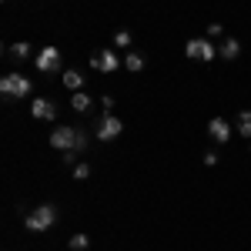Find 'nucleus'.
Here are the masks:
<instances>
[{
  "instance_id": "nucleus-12",
  "label": "nucleus",
  "mask_w": 251,
  "mask_h": 251,
  "mask_svg": "<svg viewBox=\"0 0 251 251\" xmlns=\"http://www.w3.org/2000/svg\"><path fill=\"white\" fill-rule=\"evenodd\" d=\"M238 54H241V44H238L234 37H225V40H221V47H218V57H225V60H234Z\"/></svg>"
},
{
  "instance_id": "nucleus-2",
  "label": "nucleus",
  "mask_w": 251,
  "mask_h": 251,
  "mask_svg": "<svg viewBox=\"0 0 251 251\" xmlns=\"http://www.w3.org/2000/svg\"><path fill=\"white\" fill-rule=\"evenodd\" d=\"M57 204H40V208H34V211H27L24 214V228L27 231H34V234H44L47 228H54L57 225Z\"/></svg>"
},
{
  "instance_id": "nucleus-8",
  "label": "nucleus",
  "mask_w": 251,
  "mask_h": 251,
  "mask_svg": "<svg viewBox=\"0 0 251 251\" xmlns=\"http://www.w3.org/2000/svg\"><path fill=\"white\" fill-rule=\"evenodd\" d=\"M208 134H211V141H218V144H228V141H231V124H228L225 117H211V121H208Z\"/></svg>"
},
{
  "instance_id": "nucleus-10",
  "label": "nucleus",
  "mask_w": 251,
  "mask_h": 251,
  "mask_svg": "<svg viewBox=\"0 0 251 251\" xmlns=\"http://www.w3.org/2000/svg\"><path fill=\"white\" fill-rule=\"evenodd\" d=\"M71 107H74L77 114H91V107H94V97L84 94V91H74V94H71Z\"/></svg>"
},
{
  "instance_id": "nucleus-22",
  "label": "nucleus",
  "mask_w": 251,
  "mask_h": 251,
  "mask_svg": "<svg viewBox=\"0 0 251 251\" xmlns=\"http://www.w3.org/2000/svg\"><path fill=\"white\" fill-rule=\"evenodd\" d=\"M204 164H208V168H211V164H218V154H214V151H208V154H204Z\"/></svg>"
},
{
  "instance_id": "nucleus-13",
  "label": "nucleus",
  "mask_w": 251,
  "mask_h": 251,
  "mask_svg": "<svg viewBox=\"0 0 251 251\" xmlns=\"http://www.w3.org/2000/svg\"><path fill=\"white\" fill-rule=\"evenodd\" d=\"M124 67H127L131 74L144 71V54H137V50H127V54H124Z\"/></svg>"
},
{
  "instance_id": "nucleus-21",
  "label": "nucleus",
  "mask_w": 251,
  "mask_h": 251,
  "mask_svg": "<svg viewBox=\"0 0 251 251\" xmlns=\"http://www.w3.org/2000/svg\"><path fill=\"white\" fill-rule=\"evenodd\" d=\"M77 161V151H64V164H74Z\"/></svg>"
},
{
  "instance_id": "nucleus-4",
  "label": "nucleus",
  "mask_w": 251,
  "mask_h": 251,
  "mask_svg": "<svg viewBox=\"0 0 251 251\" xmlns=\"http://www.w3.org/2000/svg\"><path fill=\"white\" fill-rule=\"evenodd\" d=\"M184 54L191 60H214L218 57V47H214L208 37H191L188 44H184Z\"/></svg>"
},
{
  "instance_id": "nucleus-20",
  "label": "nucleus",
  "mask_w": 251,
  "mask_h": 251,
  "mask_svg": "<svg viewBox=\"0 0 251 251\" xmlns=\"http://www.w3.org/2000/svg\"><path fill=\"white\" fill-rule=\"evenodd\" d=\"M225 30H221V24H208V37H221Z\"/></svg>"
},
{
  "instance_id": "nucleus-6",
  "label": "nucleus",
  "mask_w": 251,
  "mask_h": 251,
  "mask_svg": "<svg viewBox=\"0 0 251 251\" xmlns=\"http://www.w3.org/2000/svg\"><path fill=\"white\" fill-rule=\"evenodd\" d=\"M121 131H124V124H121V117H114V114H104L94 124L97 141H114V137H121Z\"/></svg>"
},
{
  "instance_id": "nucleus-15",
  "label": "nucleus",
  "mask_w": 251,
  "mask_h": 251,
  "mask_svg": "<svg viewBox=\"0 0 251 251\" xmlns=\"http://www.w3.org/2000/svg\"><path fill=\"white\" fill-rule=\"evenodd\" d=\"M87 248H91L87 234H71V251H87Z\"/></svg>"
},
{
  "instance_id": "nucleus-5",
  "label": "nucleus",
  "mask_w": 251,
  "mask_h": 251,
  "mask_svg": "<svg viewBox=\"0 0 251 251\" xmlns=\"http://www.w3.org/2000/svg\"><path fill=\"white\" fill-rule=\"evenodd\" d=\"M91 67H94V71H100V74H111V71H117V67H124V60L117 57L111 47H104V50L91 54Z\"/></svg>"
},
{
  "instance_id": "nucleus-3",
  "label": "nucleus",
  "mask_w": 251,
  "mask_h": 251,
  "mask_svg": "<svg viewBox=\"0 0 251 251\" xmlns=\"http://www.w3.org/2000/svg\"><path fill=\"white\" fill-rule=\"evenodd\" d=\"M30 94V80L24 74H3L0 77V97L3 100H20V97Z\"/></svg>"
},
{
  "instance_id": "nucleus-7",
  "label": "nucleus",
  "mask_w": 251,
  "mask_h": 251,
  "mask_svg": "<svg viewBox=\"0 0 251 251\" xmlns=\"http://www.w3.org/2000/svg\"><path fill=\"white\" fill-rule=\"evenodd\" d=\"M37 71H44V74H54V71H60V50H57V47H40V54H37Z\"/></svg>"
},
{
  "instance_id": "nucleus-1",
  "label": "nucleus",
  "mask_w": 251,
  "mask_h": 251,
  "mask_svg": "<svg viewBox=\"0 0 251 251\" xmlns=\"http://www.w3.org/2000/svg\"><path fill=\"white\" fill-rule=\"evenodd\" d=\"M50 148L54 151H77V154H84L87 151V134L80 131V127H54L50 131Z\"/></svg>"
},
{
  "instance_id": "nucleus-19",
  "label": "nucleus",
  "mask_w": 251,
  "mask_h": 251,
  "mask_svg": "<svg viewBox=\"0 0 251 251\" xmlns=\"http://www.w3.org/2000/svg\"><path fill=\"white\" fill-rule=\"evenodd\" d=\"M100 107H104V114H111V107H114V97L104 94V97H100Z\"/></svg>"
},
{
  "instance_id": "nucleus-18",
  "label": "nucleus",
  "mask_w": 251,
  "mask_h": 251,
  "mask_svg": "<svg viewBox=\"0 0 251 251\" xmlns=\"http://www.w3.org/2000/svg\"><path fill=\"white\" fill-rule=\"evenodd\" d=\"M74 177L77 181H87L91 177V164H74Z\"/></svg>"
},
{
  "instance_id": "nucleus-17",
  "label": "nucleus",
  "mask_w": 251,
  "mask_h": 251,
  "mask_svg": "<svg viewBox=\"0 0 251 251\" xmlns=\"http://www.w3.org/2000/svg\"><path fill=\"white\" fill-rule=\"evenodd\" d=\"M131 40H134V37H131V30H117V34H114V47H131Z\"/></svg>"
},
{
  "instance_id": "nucleus-11",
  "label": "nucleus",
  "mask_w": 251,
  "mask_h": 251,
  "mask_svg": "<svg viewBox=\"0 0 251 251\" xmlns=\"http://www.w3.org/2000/svg\"><path fill=\"white\" fill-rule=\"evenodd\" d=\"M60 80H64V87H67L71 94H74V91H84V74H80V71H74V67H67Z\"/></svg>"
},
{
  "instance_id": "nucleus-9",
  "label": "nucleus",
  "mask_w": 251,
  "mask_h": 251,
  "mask_svg": "<svg viewBox=\"0 0 251 251\" xmlns=\"http://www.w3.org/2000/svg\"><path fill=\"white\" fill-rule=\"evenodd\" d=\"M30 114L37 117V121H54V117H57V104H54L50 97H37V100L30 104Z\"/></svg>"
},
{
  "instance_id": "nucleus-14",
  "label": "nucleus",
  "mask_w": 251,
  "mask_h": 251,
  "mask_svg": "<svg viewBox=\"0 0 251 251\" xmlns=\"http://www.w3.org/2000/svg\"><path fill=\"white\" fill-rule=\"evenodd\" d=\"M234 127H238V134H241V137H251V111H241Z\"/></svg>"
},
{
  "instance_id": "nucleus-16",
  "label": "nucleus",
  "mask_w": 251,
  "mask_h": 251,
  "mask_svg": "<svg viewBox=\"0 0 251 251\" xmlns=\"http://www.w3.org/2000/svg\"><path fill=\"white\" fill-rule=\"evenodd\" d=\"M10 57H17V60H24V57H30V44H10Z\"/></svg>"
}]
</instances>
